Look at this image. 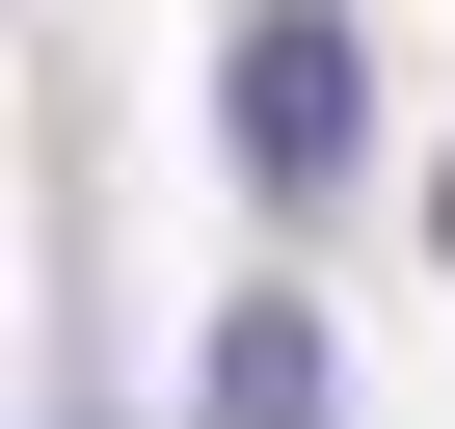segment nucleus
<instances>
[{"instance_id": "f257e3e1", "label": "nucleus", "mask_w": 455, "mask_h": 429, "mask_svg": "<svg viewBox=\"0 0 455 429\" xmlns=\"http://www.w3.org/2000/svg\"><path fill=\"white\" fill-rule=\"evenodd\" d=\"M214 161H242L268 214H322V188L375 161V54L322 28V0H268V28H242V54H214Z\"/></svg>"}, {"instance_id": "f03ea898", "label": "nucleus", "mask_w": 455, "mask_h": 429, "mask_svg": "<svg viewBox=\"0 0 455 429\" xmlns=\"http://www.w3.org/2000/svg\"><path fill=\"white\" fill-rule=\"evenodd\" d=\"M214 429H348V376H322V322H295V295L214 322Z\"/></svg>"}, {"instance_id": "7ed1b4c3", "label": "nucleus", "mask_w": 455, "mask_h": 429, "mask_svg": "<svg viewBox=\"0 0 455 429\" xmlns=\"http://www.w3.org/2000/svg\"><path fill=\"white\" fill-rule=\"evenodd\" d=\"M428 242H455V161H428Z\"/></svg>"}]
</instances>
